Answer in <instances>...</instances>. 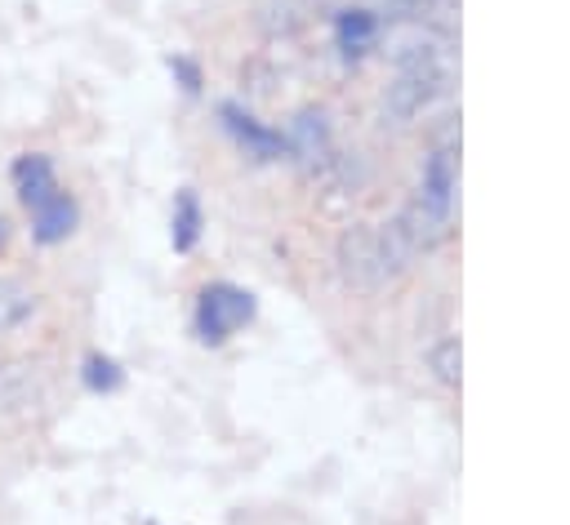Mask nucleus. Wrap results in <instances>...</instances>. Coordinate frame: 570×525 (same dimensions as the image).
Masks as SVG:
<instances>
[{
    "instance_id": "ddd939ff",
    "label": "nucleus",
    "mask_w": 570,
    "mask_h": 525,
    "mask_svg": "<svg viewBox=\"0 0 570 525\" xmlns=\"http://www.w3.org/2000/svg\"><path fill=\"white\" fill-rule=\"evenodd\" d=\"M80 383H85L89 392H116V387L125 383V369H120L111 356L89 351V356H85V365H80Z\"/></svg>"
},
{
    "instance_id": "6e6552de",
    "label": "nucleus",
    "mask_w": 570,
    "mask_h": 525,
    "mask_svg": "<svg viewBox=\"0 0 570 525\" xmlns=\"http://www.w3.org/2000/svg\"><path fill=\"white\" fill-rule=\"evenodd\" d=\"M9 178H13V191H18V200L27 209L45 205L58 191V169H53V160L45 151H22L13 160V169H9Z\"/></svg>"
},
{
    "instance_id": "f257e3e1",
    "label": "nucleus",
    "mask_w": 570,
    "mask_h": 525,
    "mask_svg": "<svg viewBox=\"0 0 570 525\" xmlns=\"http://www.w3.org/2000/svg\"><path fill=\"white\" fill-rule=\"evenodd\" d=\"M454 205H459V138H441L428 147V156L419 165L414 196L405 200V209L392 222L410 240L414 254H428L450 236Z\"/></svg>"
},
{
    "instance_id": "4468645a",
    "label": "nucleus",
    "mask_w": 570,
    "mask_h": 525,
    "mask_svg": "<svg viewBox=\"0 0 570 525\" xmlns=\"http://www.w3.org/2000/svg\"><path fill=\"white\" fill-rule=\"evenodd\" d=\"M169 71H174V80H178V89H183V93H191V98L200 93V85H205V80H200V62H196V58L174 53V58H169Z\"/></svg>"
},
{
    "instance_id": "423d86ee",
    "label": "nucleus",
    "mask_w": 570,
    "mask_h": 525,
    "mask_svg": "<svg viewBox=\"0 0 570 525\" xmlns=\"http://www.w3.org/2000/svg\"><path fill=\"white\" fill-rule=\"evenodd\" d=\"M383 40V13L370 4H343L334 13V49L347 67L365 62Z\"/></svg>"
},
{
    "instance_id": "f8f14e48",
    "label": "nucleus",
    "mask_w": 570,
    "mask_h": 525,
    "mask_svg": "<svg viewBox=\"0 0 570 525\" xmlns=\"http://www.w3.org/2000/svg\"><path fill=\"white\" fill-rule=\"evenodd\" d=\"M31 311H36V294L27 285H18V280H0V334H9L22 320H31Z\"/></svg>"
},
{
    "instance_id": "9b49d317",
    "label": "nucleus",
    "mask_w": 570,
    "mask_h": 525,
    "mask_svg": "<svg viewBox=\"0 0 570 525\" xmlns=\"http://www.w3.org/2000/svg\"><path fill=\"white\" fill-rule=\"evenodd\" d=\"M423 360H428V374L441 383V387H459V369H463V347H459V338L454 334H445V338H436L428 351H423Z\"/></svg>"
},
{
    "instance_id": "20e7f679",
    "label": "nucleus",
    "mask_w": 570,
    "mask_h": 525,
    "mask_svg": "<svg viewBox=\"0 0 570 525\" xmlns=\"http://www.w3.org/2000/svg\"><path fill=\"white\" fill-rule=\"evenodd\" d=\"M254 294L249 289H240V285H232V280H209V285H200V294H196V307H191V329H196V338L205 343V347H223L240 325H249L254 320Z\"/></svg>"
},
{
    "instance_id": "9d476101",
    "label": "nucleus",
    "mask_w": 570,
    "mask_h": 525,
    "mask_svg": "<svg viewBox=\"0 0 570 525\" xmlns=\"http://www.w3.org/2000/svg\"><path fill=\"white\" fill-rule=\"evenodd\" d=\"M205 236V205L196 187H178L174 191V209H169V245L178 254H191Z\"/></svg>"
},
{
    "instance_id": "2eb2a0df",
    "label": "nucleus",
    "mask_w": 570,
    "mask_h": 525,
    "mask_svg": "<svg viewBox=\"0 0 570 525\" xmlns=\"http://www.w3.org/2000/svg\"><path fill=\"white\" fill-rule=\"evenodd\" d=\"M9 245V218H0V249Z\"/></svg>"
},
{
    "instance_id": "0eeeda50",
    "label": "nucleus",
    "mask_w": 570,
    "mask_h": 525,
    "mask_svg": "<svg viewBox=\"0 0 570 525\" xmlns=\"http://www.w3.org/2000/svg\"><path fill=\"white\" fill-rule=\"evenodd\" d=\"M285 142H289V160H298L303 169H316L334 156V138H330V116L321 107H303L294 111L289 129H285Z\"/></svg>"
},
{
    "instance_id": "7ed1b4c3",
    "label": "nucleus",
    "mask_w": 570,
    "mask_h": 525,
    "mask_svg": "<svg viewBox=\"0 0 570 525\" xmlns=\"http://www.w3.org/2000/svg\"><path fill=\"white\" fill-rule=\"evenodd\" d=\"M419 254L410 249V240L396 231V222H352L338 245H334V262L338 276L356 289H383L392 285Z\"/></svg>"
},
{
    "instance_id": "1a4fd4ad",
    "label": "nucleus",
    "mask_w": 570,
    "mask_h": 525,
    "mask_svg": "<svg viewBox=\"0 0 570 525\" xmlns=\"http://www.w3.org/2000/svg\"><path fill=\"white\" fill-rule=\"evenodd\" d=\"M76 222H80V205L58 187L45 205H36L31 209V236L40 240V245H58V240H67L71 231H76Z\"/></svg>"
},
{
    "instance_id": "39448f33",
    "label": "nucleus",
    "mask_w": 570,
    "mask_h": 525,
    "mask_svg": "<svg viewBox=\"0 0 570 525\" xmlns=\"http://www.w3.org/2000/svg\"><path fill=\"white\" fill-rule=\"evenodd\" d=\"M218 120L227 129V138L258 165H272V160H289V142H285V129L258 120L249 107L240 102H218Z\"/></svg>"
},
{
    "instance_id": "f03ea898",
    "label": "nucleus",
    "mask_w": 570,
    "mask_h": 525,
    "mask_svg": "<svg viewBox=\"0 0 570 525\" xmlns=\"http://www.w3.org/2000/svg\"><path fill=\"white\" fill-rule=\"evenodd\" d=\"M454 80V58L445 36L423 31L392 49V80L383 89V116L392 125H410L419 111H428Z\"/></svg>"
}]
</instances>
